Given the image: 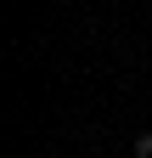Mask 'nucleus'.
I'll return each mask as SVG.
<instances>
[{"instance_id":"nucleus-1","label":"nucleus","mask_w":152,"mask_h":158,"mask_svg":"<svg viewBox=\"0 0 152 158\" xmlns=\"http://www.w3.org/2000/svg\"><path fill=\"white\" fill-rule=\"evenodd\" d=\"M135 158H152V135H135Z\"/></svg>"}]
</instances>
